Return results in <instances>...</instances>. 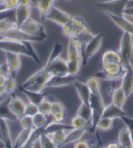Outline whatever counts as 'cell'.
Listing matches in <instances>:
<instances>
[{
  "label": "cell",
  "instance_id": "681fc988",
  "mask_svg": "<svg viewBox=\"0 0 133 148\" xmlns=\"http://www.w3.org/2000/svg\"><path fill=\"white\" fill-rule=\"evenodd\" d=\"M131 148H133V144H132V147H131Z\"/></svg>",
  "mask_w": 133,
  "mask_h": 148
},
{
  "label": "cell",
  "instance_id": "d6a6232c",
  "mask_svg": "<svg viewBox=\"0 0 133 148\" xmlns=\"http://www.w3.org/2000/svg\"><path fill=\"white\" fill-rule=\"evenodd\" d=\"M38 107L39 112L46 115H50L51 112V108H52V101L46 97L38 105Z\"/></svg>",
  "mask_w": 133,
  "mask_h": 148
},
{
  "label": "cell",
  "instance_id": "5b68a950",
  "mask_svg": "<svg viewBox=\"0 0 133 148\" xmlns=\"http://www.w3.org/2000/svg\"><path fill=\"white\" fill-rule=\"evenodd\" d=\"M133 0H106L98 2L95 6L105 14L123 16L125 9Z\"/></svg>",
  "mask_w": 133,
  "mask_h": 148
},
{
  "label": "cell",
  "instance_id": "9a60e30c",
  "mask_svg": "<svg viewBox=\"0 0 133 148\" xmlns=\"http://www.w3.org/2000/svg\"><path fill=\"white\" fill-rule=\"evenodd\" d=\"M120 87L128 97L133 93V70L132 67L125 69V73L121 79Z\"/></svg>",
  "mask_w": 133,
  "mask_h": 148
},
{
  "label": "cell",
  "instance_id": "f907efd6",
  "mask_svg": "<svg viewBox=\"0 0 133 148\" xmlns=\"http://www.w3.org/2000/svg\"><path fill=\"white\" fill-rule=\"evenodd\" d=\"M0 69H1V65H0Z\"/></svg>",
  "mask_w": 133,
  "mask_h": 148
},
{
  "label": "cell",
  "instance_id": "7dc6e473",
  "mask_svg": "<svg viewBox=\"0 0 133 148\" xmlns=\"http://www.w3.org/2000/svg\"><path fill=\"white\" fill-rule=\"evenodd\" d=\"M0 141L3 142V140H2V136H1V133H0Z\"/></svg>",
  "mask_w": 133,
  "mask_h": 148
},
{
  "label": "cell",
  "instance_id": "9c48e42d",
  "mask_svg": "<svg viewBox=\"0 0 133 148\" xmlns=\"http://www.w3.org/2000/svg\"><path fill=\"white\" fill-rule=\"evenodd\" d=\"M72 17V16L70 15L69 13L65 12L64 10L59 9L55 5H53L48 13V15L46 16L45 20L51 21L61 27H63L65 25H66L69 23Z\"/></svg>",
  "mask_w": 133,
  "mask_h": 148
},
{
  "label": "cell",
  "instance_id": "2e32d148",
  "mask_svg": "<svg viewBox=\"0 0 133 148\" xmlns=\"http://www.w3.org/2000/svg\"><path fill=\"white\" fill-rule=\"evenodd\" d=\"M74 86L76 87L77 95H78L81 103L89 104L91 93H90V90L89 89V87L87 85V82L81 81L79 79V80H77L75 83Z\"/></svg>",
  "mask_w": 133,
  "mask_h": 148
},
{
  "label": "cell",
  "instance_id": "db71d44e",
  "mask_svg": "<svg viewBox=\"0 0 133 148\" xmlns=\"http://www.w3.org/2000/svg\"><path fill=\"white\" fill-rule=\"evenodd\" d=\"M121 148H125V147H121Z\"/></svg>",
  "mask_w": 133,
  "mask_h": 148
},
{
  "label": "cell",
  "instance_id": "d4e9b609",
  "mask_svg": "<svg viewBox=\"0 0 133 148\" xmlns=\"http://www.w3.org/2000/svg\"><path fill=\"white\" fill-rule=\"evenodd\" d=\"M20 91L23 92L27 98L28 99L29 102L33 103L36 105H38L47 97V95L42 92H33L27 90L22 89V88H20Z\"/></svg>",
  "mask_w": 133,
  "mask_h": 148
},
{
  "label": "cell",
  "instance_id": "11a10c76",
  "mask_svg": "<svg viewBox=\"0 0 133 148\" xmlns=\"http://www.w3.org/2000/svg\"><path fill=\"white\" fill-rule=\"evenodd\" d=\"M0 1H1V0H0Z\"/></svg>",
  "mask_w": 133,
  "mask_h": 148
},
{
  "label": "cell",
  "instance_id": "8992f818",
  "mask_svg": "<svg viewBox=\"0 0 133 148\" xmlns=\"http://www.w3.org/2000/svg\"><path fill=\"white\" fill-rule=\"evenodd\" d=\"M129 34L123 32L120 40L118 52L121 57L122 66L125 69L132 67L133 63V39Z\"/></svg>",
  "mask_w": 133,
  "mask_h": 148
},
{
  "label": "cell",
  "instance_id": "d590c367",
  "mask_svg": "<svg viewBox=\"0 0 133 148\" xmlns=\"http://www.w3.org/2000/svg\"><path fill=\"white\" fill-rule=\"evenodd\" d=\"M16 86H17V83H16V78L9 76V78H8L6 84L5 85V90L6 95H12L16 90Z\"/></svg>",
  "mask_w": 133,
  "mask_h": 148
},
{
  "label": "cell",
  "instance_id": "7c38bea8",
  "mask_svg": "<svg viewBox=\"0 0 133 148\" xmlns=\"http://www.w3.org/2000/svg\"><path fill=\"white\" fill-rule=\"evenodd\" d=\"M79 80L78 76H73L70 74L61 75V76H53L48 83L47 87L49 88H59L74 84L75 83Z\"/></svg>",
  "mask_w": 133,
  "mask_h": 148
},
{
  "label": "cell",
  "instance_id": "5bb4252c",
  "mask_svg": "<svg viewBox=\"0 0 133 148\" xmlns=\"http://www.w3.org/2000/svg\"><path fill=\"white\" fill-rule=\"evenodd\" d=\"M106 15L123 32L129 34L133 37V21H130L129 19L125 16H118L111 14H106Z\"/></svg>",
  "mask_w": 133,
  "mask_h": 148
},
{
  "label": "cell",
  "instance_id": "f35d334b",
  "mask_svg": "<svg viewBox=\"0 0 133 148\" xmlns=\"http://www.w3.org/2000/svg\"><path fill=\"white\" fill-rule=\"evenodd\" d=\"M121 119L122 121L125 126L128 130V131L130 132L132 138L133 140V118L128 116V115H124L123 117L121 118Z\"/></svg>",
  "mask_w": 133,
  "mask_h": 148
},
{
  "label": "cell",
  "instance_id": "3957f363",
  "mask_svg": "<svg viewBox=\"0 0 133 148\" xmlns=\"http://www.w3.org/2000/svg\"><path fill=\"white\" fill-rule=\"evenodd\" d=\"M51 77L52 76L49 73L47 65L44 63L41 69L35 72L23 82L20 88L33 92H42L43 90L47 87L48 83Z\"/></svg>",
  "mask_w": 133,
  "mask_h": 148
},
{
  "label": "cell",
  "instance_id": "b9f144b4",
  "mask_svg": "<svg viewBox=\"0 0 133 148\" xmlns=\"http://www.w3.org/2000/svg\"><path fill=\"white\" fill-rule=\"evenodd\" d=\"M94 145L90 141L81 139L73 143V148H93Z\"/></svg>",
  "mask_w": 133,
  "mask_h": 148
},
{
  "label": "cell",
  "instance_id": "ee69618b",
  "mask_svg": "<svg viewBox=\"0 0 133 148\" xmlns=\"http://www.w3.org/2000/svg\"><path fill=\"white\" fill-rule=\"evenodd\" d=\"M123 16L128 18L130 21H133V6H128L126 8Z\"/></svg>",
  "mask_w": 133,
  "mask_h": 148
},
{
  "label": "cell",
  "instance_id": "1f68e13d",
  "mask_svg": "<svg viewBox=\"0 0 133 148\" xmlns=\"http://www.w3.org/2000/svg\"><path fill=\"white\" fill-rule=\"evenodd\" d=\"M113 125H114V120L108 118L102 117L98 122L97 125V130L100 131L107 132L112 130Z\"/></svg>",
  "mask_w": 133,
  "mask_h": 148
},
{
  "label": "cell",
  "instance_id": "7a4b0ae2",
  "mask_svg": "<svg viewBox=\"0 0 133 148\" xmlns=\"http://www.w3.org/2000/svg\"><path fill=\"white\" fill-rule=\"evenodd\" d=\"M61 29L65 37L69 39L72 38L79 39L83 45L94 35L90 32L86 21L79 16H72L69 23Z\"/></svg>",
  "mask_w": 133,
  "mask_h": 148
},
{
  "label": "cell",
  "instance_id": "ac0fdd59",
  "mask_svg": "<svg viewBox=\"0 0 133 148\" xmlns=\"http://www.w3.org/2000/svg\"><path fill=\"white\" fill-rule=\"evenodd\" d=\"M31 5L19 6L15 10V22L17 27L23 24L27 19L31 17Z\"/></svg>",
  "mask_w": 133,
  "mask_h": 148
},
{
  "label": "cell",
  "instance_id": "4dcf8cb0",
  "mask_svg": "<svg viewBox=\"0 0 133 148\" xmlns=\"http://www.w3.org/2000/svg\"><path fill=\"white\" fill-rule=\"evenodd\" d=\"M87 84L89 87L91 94H97L100 93V79L97 77L93 76L88 78L87 80Z\"/></svg>",
  "mask_w": 133,
  "mask_h": 148
},
{
  "label": "cell",
  "instance_id": "836d02e7",
  "mask_svg": "<svg viewBox=\"0 0 133 148\" xmlns=\"http://www.w3.org/2000/svg\"><path fill=\"white\" fill-rule=\"evenodd\" d=\"M70 125L72 129H86L88 128V123L85 121L83 118L76 115L72 118Z\"/></svg>",
  "mask_w": 133,
  "mask_h": 148
},
{
  "label": "cell",
  "instance_id": "74e56055",
  "mask_svg": "<svg viewBox=\"0 0 133 148\" xmlns=\"http://www.w3.org/2000/svg\"><path fill=\"white\" fill-rule=\"evenodd\" d=\"M38 105H34L31 102H27L25 108V112L24 115H27V116H31L33 117V115H35L37 113H38Z\"/></svg>",
  "mask_w": 133,
  "mask_h": 148
},
{
  "label": "cell",
  "instance_id": "44dd1931",
  "mask_svg": "<svg viewBox=\"0 0 133 148\" xmlns=\"http://www.w3.org/2000/svg\"><path fill=\"white\" fill-rule=\"evenodd\" d=\"M118 143L121 147L131 148L133 144V140L130 132L125 126L121 129L118 134Z\"/></svg>",
  "mask_w": 133,
  "mask_h": 148
},
{
  "label": "cell",
  "instance_id": "ffe728a7",
  "mask_svg": "<svg viewBox=\"0 0 133 148\" xmlns=\"http://www.w3.org/2000/svg\"><path fill=\"white\" fill-rule=\"evenodd\" d=\"M87 132V129H72L68 131L63 146L75 143L79 140H81L85 135V133Z\"/></svg>",
  "mask_w": 133,
  "mask_h": 148
},
{
  "label": "cell",
  "instance_id": "83f0119b",
  "mask_svg": "<svg viewBox=\"0 0 133 148\" xmlns=\"http://www.w3.org/2000/svg\"><path fill=\"white\" fill-rule=\"evenodd\" d=\"M8 101H0V119L5 120H13L16 119V118L13 115V113L11 112L10 110L8 107Z\"/></svg>",
  "mask_w": 133,
  "mask_h": 148
},
{
  "label": "cell",
  "instance_id": "4316f807",
  "mask_svg": "<svg viewBox=\"0 0 133 148\" xmlns=\"http://www.w3.org/2000/svg\"><path fill=\"white\" fill-rule=\"evenodd\" d=\"M76 115L83 118L85 121L88 123V125L90 124L91 119H92V110L89 104H83L81 103L76 112Z\"/></svg>",
  "mask_w": 133,
  "mask_h": 148
},
{
  "label": "cell",
  "instance_id": "c3c4849f",
  "mask_svg": "<svg viewBox=\"0 0 133 148\" xmlns=\"http://www.w3.org/2000/svg\"><path fill=\"white\" fill-rule=\"evenodd\" d=\"M132 70H133V63H132Z\"/></svg>",
  "mask_w": 133,
  "mask_h": 148
},
{
  "label": "cell",
  "instance_id": "f5cc1de1",
  "mask_svg": "<svg viewBox=\"0 0 133 148\" xmlns=\"http://www.w3.org/2000/svg\"><path fill=\"white\" fill-rule=\"evenodd\" d=\"M3 148H5V147H3Z\"/></svg>",
  "mask_w": 133,
  "mask_h": 148
},
{
  "label": "cell",
  "instance_id": "7402d4cb",
  "mask_svg": "<svg viewBox=\"0 0 133 148\" xmlns=\"http://www.w3.org/2000/svg\"><path fill=\"white\" fill-rule=\"evenodd\" d=\"M109 63H121V57L118 51L109 49L105 51L101 56V64H109Z\"/></svg>",
  "mask_w": 133,
  "mask_h": 148
},
{
  "label": "cell",
  "instance_id": "ab89813d",
  "mask_svg": "<svg viewBox=\"0 0 133 148\" xmlns=\"http://www.w3.org/2000/svg\"><path fill=\"white\" fill-rule=\"evenodd\" d=\"M52 101V108H51V112L55 113L59 112H66V108L65 107V105L59 101V100H51Z\"/></svg>",
  "mask_w": 133,
  "mask_h": 148
},
{
  "label": "cell",
  "instance_id": "cb8c5ba5",
  "mask_svg": "<svg viewBox=\"0 0 133 148\" xmlns=\"http://www.w3.org/2000/svg\"><path fill=\"white\" fill-rule=\"evenodd\" d=\"M127 98L128 97L126 96L125 93L121 87H117L114 90L111 94V103L122 108L125 104Z\"/></svg>",
  "mask_w": 133,
  "mask_h": 148
},
{
  "label": "cell",
  "instance_id": "8fae6325",
  "mask_svg": "<svg viewBox=\"0 0 133 148\" xmlns=\"http://www.w3.org/2000/svg\"><path fill=\"white\" fill-rule=\"evenodd\" d=\"M45 64L47 65L49 73L52 77L69 74L66 59H63L62 57H57L53 60L47 59Z\"/></svg>",
  "mask_w": 133,
  "mask_h": 148
},
{
  "label": "cell",
  "instance_id": "bcb514c9",
  "mask_svg": "<svg viewBox=\"0 0 133 148\" xmlns=\"http://www.w3.org/2000/svg\"><path fill=\"white\" fill-rule=\"evenodd\" d=\"M5 96H7V95L5 93V87H0V97H5Z\"/></svg>",
  "mask_w": 133,
  "mask_h": 148
},
{
  "label": "cell",
  "instance_id": "f546056e",
  "mask_svg": "<svg viewBox=\"0 0 133 148\" xmlns=\"http://www.w3.org/2000/svg\"><path fill=\"white\" fill-rule=\"evenodd\" d=\"M39 144L41 148H59L54 143V142L51 140V138L49 137L48 133H41L38 139Z\"/></svg>",
  "mask_w": 133,
  "mask_h": 148
},
{
  "label": "cell",
  "instance_id": "7bdbcfd3",
  "mask_svg": "<svg viewBox=\"0 0 133 148\" xmlns=\"http://www.w3.org/2000/svg\"><path fill=\"white\" fill-rule=\"evenodd\" d=\"M8 78H9V74L0 70V87H5Z\"/></svg>",
  "mask_w": 133,
  "mask_h": 148
},
{
  "label": "cell",
  "instance_id": "6da1fadb",
  "mask_svg": "<svg viewBox=\"0 0 133 148\" xmlns=\"http://www.w3.org/2000/svg\"><path fill=\"white\" fill-rule=\"evenodd\" d=\"M0 50L4 52H10L28 57L38 64H40L41 62L38 55L31 41L3 39L0 41Z\"/></svg>",
  "mask_w": 133,
  "mask_h": 148
},
{
  "label": "cell",
  "instance_id": "8d00e7d4",
  "mask_svg": "<svg viewBox=\"0 0 133 148\" xmlns=\"http://www.w3.org/2000/svg\"><path fill=\"white\" fill-rule=\"evenodd\" d=\"M20 123L22 129L24 130H32V129H35L33 126V118L31 116H27V115H24L20 119H19Z\"/></svg>",
  "mask_w": 133,
  "mask_h": 148
},
{
  "label": "cell",
  "instance_id": "e0dca14e",
  "mask_svg": "<svg viewBox=\"0 0 133 148\" xmlns=\"http://www.w3.org/2000/svg\"><path fill=\"white\" fill-rule=\"evenodd\" d=\"M125 115L127 114L122 108L118 107L117 105L110 103L105 106L102 117L108 118V119H111L114 120L115 119H121Z\"/></svg>",
  "mask_w": 133,
  "mask_h": 148
},
{
  "label": "cell",
  "instance_id": "ba28073f",
  "mask_svg": "<svg viewBox=\"0 0 133 148\" xmlns=\"http://www.w3.org/2000/svg\"><path fill=\"white\" fill-rule=\"evenodd\" d=\"M18 28L28 35L41 38L45 40L48 38L45 27L38 21L31 17L27 19L23 24H21Z\"/></svg>",
  "mask_w": 133,
  "mask_h": 148
},
{
  "label": "cell",
  "instance_id": "60d3db41",
  "mask_svg": "<svg viewBox=\"0 0 133 148\" xmlns=\"http://www.w3.org/2000/svg\"><path fill=\"white\" fill-rule=\"evenodd\" d=\"M51 121L55 122V123H63L64 120L65 119L67 115L66 112H59L52 113L51 114Z\"/></svg>",
  "mask_w": 133,
  "mask_h": 148
},
{
  "label": "cell",
  "instance_id": "603a6c76",
  "mask_svg": "<svg viewBox=\"0 0 133 148\" xmlns=\"http://www.w3.org/2000/svg\"><path fill=\"white\" fill-rule=\"evenodd\" d=\"M57 0H39L38 3L36 5V8L38 11L39 16L42 20H45L46 16L51 9V7L55 5Z\"/></svg>",
  "mask_w": 133,
  "mask_h": 148
},
{
  "label": "cell",
  "instance_id": "4fadbf2b",
  "mask_svg": "<svg viewBox=\"0 0 133 148\" xmlns=\"http://www.w3.org/2000/svg\"><path fill=\"white\" fill-rule=\"evenodd\" d=\"M26 105L27 103L18 96L11 97L8 101V107L16 119H20L24 116Z\"/></svg>",
  "mask_w": 133,
  "mask_h": 148
},
{
  "label": "cell",
  "instance_id": "e575fe53",
  "mask_svg": "<svg viewBox=\"0 0 133 148\" xmlns=\"http://www.w3.org/2000/svg\"><path fill=\"white\" fill-rule=\"evenodd\" d=\"M43 132L44 129L36 130L34 131V133H33V135L31 136V137L30 138L28 142L26 143L23 148H35V145H36L37 142H38L39 136H40V135Z\"/></svg>",
  "mask_w": 133,
  "mask_h": 148
},
{
  "label": "cell",
  "instance_id": "277c9868",
  "mask_svg": "<svg viewBox=\"0 0 133 148\" xmlns=\"http://www.w3.org/2000/svg\"><path fill=\"white\" fill-rule=\"evenodd\" d=\"M89 105L92 110V119L88 125L87 130H90L91 133H94L97 130V123L102 118L104 110L106 106L101 92L97 94H91Z\"/></svg>",
  "mask_w": 133,
  "mask_h": 148
},
{
  "label": "cell",
  "instance_id": "f1b7e54d",
  "mask_svg": "<svg viewBox=\"0 0 133 148\" xmlns=\"http://www.w3.org/2000/svg\"><path fill=\"white\" fill-rule=\"evenodd\" d=\"M48 115L42 114L41 112L37 113L36 115H33V126L37 130L39 129H44L47 125V124L48 123Z\"/></svg>",
  "mask_w": 133,
  "mask_h": 148
},
{
  "label": "cell",
  "instance_id": "52a82bcc",
  "mask_svg": "<svg viewBox=\"0 0 133 148\" xmlns=\"http://www.w3.org/2000/svg\"><path fill=\"white\" fill-rule=\"evenodd\" d=\"M103 44V36L94 34L83 45L82 49V64L87 66L90 60L99 51Z\"/></svg>",
  "mask_w": 133,
  "mask_h": 148
},
{
  "label": "cell",
  "instance_id": "484cf974",
  "mask_svg": "<svg viewBox=\"0 0 133 148\" xmlns=\"http://www.w3.org/2000/svg\"><path fill=\"white\" fill-rule=\"evenodd\" d=\"M68 131L69 130H61L56 131V132L48 133V135L51 138V140L54 142L55 144L60 147H63Z\"/></svg>",
  "mask_w": 133,
  "mask_h": 148
},
{
  "label": "cell",
  "instance_id": "f6af8a7d",
  "mask_svg": "<svg viewBox=\"0 0 133 148\" xmlns=\"http://www.w3.org/2000/svg\"><path fill=\"white\" fill-rule=\"evenodd\" d=\"M100 148H121V147L118 142H111V143H108L105 145H103Z\"/></svg>",
  "mask_w": 133,
  "mask_h": 148
},
{
  "label": "cell",
  "instance_id": "816d5d0a",
  "mask_svg": "<svg viewBox=\"0 0 133 148\" xmlns=\"http://www.w3.org/2000/svg\"><path fill=\"white\" fill-rule=\"evenodd\" d=\"M66 1H70V0H66Z\"/></svg>",
  "mask_w": 133,
  "mask_h": 148
},
{
  "label": "cell",
  "instance_id": "30bf717a",
  "mask_svg": "<svg viewBox=\"0 0 133 148\" xmlns=\"http://www.w3.org/2000/svg\"><path fill=\"white\" fill-rule=\"evenodd\" d=\"M5 58L7 73L10 77L16 78L22 66L20 56L10 52H5Z\"/></svg>",
  "mask_w": 133,
  "mask_h": 148
},
{
  "label": "cell",
  "instance_id": "d6986e66",
  "mask_svg": "<svg viewBox=\"0 0 133 148\" xmlns=\"http://www.w3.org/2000/svg\"><path fill=\"white\" fill-rule=\"evenodd\" d=\"M37 129H32V130H24L22 129V130L19 133L17 136L16 137L15 140L13 142V148H23L26 143L28 142L31 136L33 135L34 131Z\"/></svg>",
  "mask_w": 133,
  "mask_h": 148
}]
</instances>
